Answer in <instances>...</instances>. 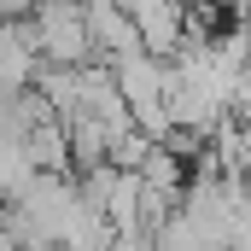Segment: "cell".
<instances>
[{"mask_svg": "<svg viewBox=\"0 0 251 251\" xmlns=\"http://www.w3.org/2000/svg\"><path fill=\"white\" fill-rule=\"evenodd\" d=\"M29 29H35L41 59L53 64V70H82V64L100 59L94 29H88V6H82V0H53V6H35V12H29Z\"/></svg>", "mask_w": 251, "mask_h": 251, "instance_id": "obj_1", "label": "cell"}, {"mask_svg": "<svg viewBox=\"0 0 251 251\" xmlns=\"http://www.w3.org/2000/svg\"><path fill=\"white\" fill-rule=\"evenodd\" d=\"M88 6V29H94V47H100V59H123V53H140L146 41H140V24L128 18L117 0H82Z\"/></svg>", "mask_w": 251, "mask_h": 251, "instance_id": "obj_2", "label": "cell"}]
</instances>
